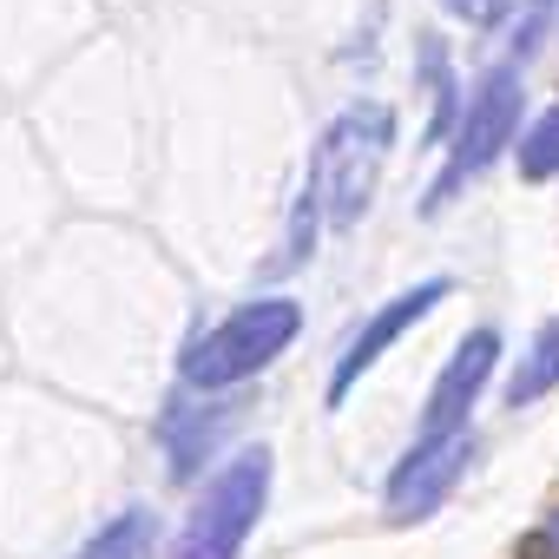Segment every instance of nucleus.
Returning <instances> with one entry per match:
<instances>
[{
    "label": "nucleus",
    "mask_w": 559,
    "mask_h": 559,
    "mask_svg": "<svg viewBox=\"0 0 559 559\" xmlns=\"http://www.w3.org/2000/svg\"><path fill=\"white\" fill-rule=\"evenodd\" d=\"M297 330H304V304L297 297H250L224 323H211V330H198L185 343L178 376H185V389H204V395L237 389V382L263 376L276 356H284L297 343Z\"/></svg>",
    "instance_id": "obj_1"
},
{
    "label": "nucleus",
    "mask_w": 559,
    "mask_h": 559,
    "mask_svg": "<svg viewBox=\"0 0 559 559\" xmlns=\"http://www.w3.org/2000/svg\"><path fill=\"white\" fill-rule=\"evenodd\" d=\"M389 145H395V112H389L382 99H356V106H343V112L323 126L304 185L317 191V204H323L330 224H356V217L369 211L376 178H382V165H389Z\"/></svg>",
    "instance_id": "obj_2"
},
{
    "label": "nucleus",
    "mask_w": 559,
    "mask_h": 559,
    "mask_svg": "<svg viewBox=\"0 0 559 559\" xmlns=\"http://www.w3.org/2000/svg\"><path fill=\"white\" fill-rule=\"evenodd\" d=\"M520 67H487L480 80H474V93H467V106H461V119H454V139H448V165L435 171V185H428V198H421V211L435 217V211H448L461 191H467V178H480L507 145H513V132H520Z\"/></svg>",
    "instance_id": "obj_3"
},
{
    "label": "nucleus",
    "mask_w": 559,
    "mask_h": 559,
    "mask_svg": "<svg viewBox=\"0 0 559 559\" xmlns=\"http://www.w3.org/2000/svg\"><path fill=\"white\" fill-rule=\"evenodd\" d=\"M263 500H270V448H237L185 513L171 559H237L250 526L263 520Z\"/></svg>",
    "instance_id": "obj_4"
},
{
    "label": "nucleus",
    "mask_w": 559,
    "mask_h": 559,
    "mask_svg": "<svg viewBox=\"0 0 559 559\" xmlns=\"http://www.w3.org/2000/svg\"><path fill=\"white\" fill-rule=\"evenodd\" d=\"M448 297H454L448 276H421L415 290H402V297H389L376 317H362V330H356V336L336 349V362H330V389H323V402L343 408L349 389H356V382H362V376H369V369H376V362H382L415 323H421V317H435V304H448Z\"/></svg>",
    "instance_id": "obj_5"
},
{
    "label": "nucleus",
    "mask_w": 559,
    "mask_h": 559,
    "mask_svg": "<svg viewBox=\"0 0 559 559\" xmlns=\"http://www.w3.org/2000/svg\"><path fill=\"white\" fill-rule=\"evenodd\" d=\"M467 461H474V428L467 435H441V441H415L395 461L389 487H382L389 520H428V513H441V500L461 487Z\"/></svg>",
    "instance_id": "obj_6"
},
{
    "label": "nucleus",
    "mask_w": 559,
    "mask_h": 559,
    "mask_svg": "<svg viewBox=\"0 0 559 559\" xmlns=\"http://www.w3.org/2000/svg\"><path fill=\"white\" fill-rule=\"evenodd\" d=\"M493 362H500V330L480 323L474 336H461V349L441 362V376H435V389H428V415H421V435H415V441L467 435V415H474V402H480Z\"/></svg>",
    "instance_id": "obj_7"
},
{
    "label": "nucleus",
    "mask_w": 559,
    "mask_h": 559,
    "mask_svg": "<svg viewBox=\"0 0 559 559\" xmlns=\"http://www.w3.org/2000/svg\"><path fill=\"white\" fill-rule=\"evenodd\" d=\"M230 415L237 408H191V402H171L165 415H158V441H165V454H171V474H191L211 448H217V435L230 428Z\"/></svg>",
    "instance_id": "obj_8"
},
{
    "label": "nucleus",
    "mask_w": 559,
    "mask_h": 559,
    "mask_svg": "<svg viewBox=\"0 0 559 559\" xmlns=\"http://www.w3.org/2000/svg\"><path fill=\"white\" fill-rule=\"evenodd\" d=\"M559 389V317L533 336V349L520 356V369L507 376V408H533L539 395Z\"/></svg>",
    "instance_id": "obj_9"
},
{
    "label": "nucleus",
    "mask_w": 559,
    "mask_h": 559,
    "mask_svg": "<svg viewBox=\"0 0 559 559\" xmlns=\"http://www.w3.org/2000/svg\"><path fill=\"white\" fill-rule=\"evenodd\" d=\"M152 546H158V520L145 507H126L80 546V559H152Z\"/></svg>",
    "instance_id": "obj_10"
},
{
    "label": "nucleus",
    "mask_w": 559,
    "mask_h": 559,
    "mask_svg": "<svg viewBox=\"0 0 559 559\" xmlns=\"http://www.w3.org/2000/svg\"><path fill=\"white\" fill-rule=\"evenodd\" d=\"M520 178H533V185L559 178V99L520 132Z\"/></svg>",
    "instance_id": "obj_11"
},
{
    "label": "nucleus",
    "mask_w": 559,
    "mask_h": 559,
    "mask_svg": "<svg viewBox=\"0 0 559 559\" xmlns=\"http://www.w3.org/2000/svg\"><path fill=\"white\" fill-rule=\"evenodd\" d=\"M421 73H428V86H435V126H428V139H448L454 119H461V86H454V73H448V47H441L435 34L421 40Z\"/></svg>",
    "instance_id": "obj_12"
},
{
    "label": "nucleus",
    "mask_w": 559,
    "mask_h": 559,
    "mask_svg": "<svg viewBox=\"0 0 559 559\" xmlns=\"http://www.w3.org/2000/svg\"><path fill=\"white\" fill-rule=\"evenodd\" d=\"M317 224H323V204H317V191L304 185V191H297V211H290V230H284V257H276V270H304V263H310Z\"/></svg>",
    "instance_id": "obj_13"
},
{
    "label": "nucleus",
    "mask_w": 559,
    "mask_h": 559,
    "mask_svg": "<svg viewBox=\"0 0 559 559\" xmlns=\"http://www.w3.org/2000/svg\"><path fill=\"white\" fill-rule=\"evenodd\" d=\"M448 14L467 27H500L520 14V0H448ZM526 14H552V0H526Z\"/></svg>",
    "instance_id": "obj_14"
},
{
    "label": "nucleus",
    "mask_w": 559,
    "mask_h": 559,
    "mask_svg": "<svg viewBox=\"0 0 559 559\" xmlns=\"http://www.w3.org/2000/svg\"><path fill=\"white\" fill-rule=\"evenodd\" d=\"M513 559H559V500H552V507H546V520L520 539V552H513Z\"/></svg>",
    "instance_id": "obj_15"
}]
</instances>
